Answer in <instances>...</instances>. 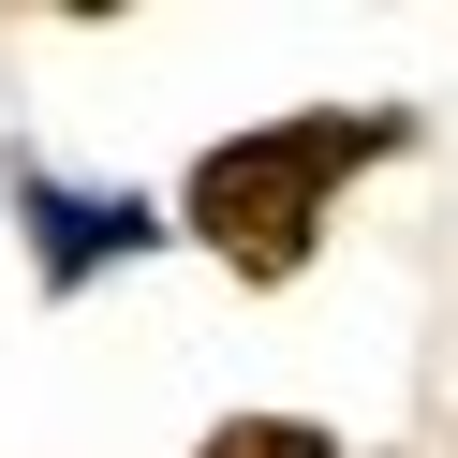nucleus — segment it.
I'll return each mask as SVG.
<instances>
[{"label": "nucleus", "mask_w": 458, "mask_h": 458, "mask_svg": "<svg viewBox=\"0 0 458 458\" xmlns=\"http://www.w3.org/2000/svg\"><path fill=\"white\" fill-rule=\"evenodd\" d=\"M369 148H399V119H281V133H237V148L192 163V237L222 251V267L251 281H296L310 267V222H326V192L355 178Z\"/></svg>", "instance_id": "nucleus-1"}, {"label": "nucleus", "mask_w": 458, "mask_h": 458, "mask_svg": "<svg viewBox=\"0 0 458 458\" xmlns=\"http://www.w3.org/2000/svg\"><path fill=\"white\" fill-rule=\"evenodd\" d=\"M15 208H30V237H45V281H89L104 251H148V208H104V192H60L45 163H15Z\"/></svg>", "instance_id": "nucleus-2"}, {"label": "nucleus", "mask_w": 458, "mask_h": 458, "mask_svg": "<svg viewBox=\"0 0 458 458\" xmlns=\"http://www.w3.org/2000/svg\"><path fill=\"white\" fill-rule=\"evenodd\" d=\"M208 458H340L310 414H237V428H208Z\"/></svg>", "instance_id": "nucleus-3"}]
</instances>
